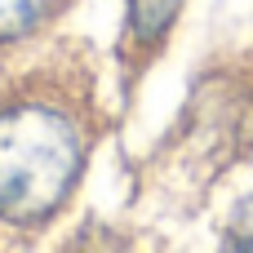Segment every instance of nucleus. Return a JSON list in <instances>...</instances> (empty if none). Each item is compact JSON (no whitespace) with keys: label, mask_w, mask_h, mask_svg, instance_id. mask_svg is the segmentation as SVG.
Here are the masks:
<instances>
[{"label":"nucleus","mask_w":253,"mask_h":253,"mask_svg":"<svg viewBox=\"0 0 253 253\" xmlns=\"http://www.w3.org/2000/svg\"><path fill=\"white\" fill-rule=\"evenodd\" d=\"M107 133L98 71L58 49L0 89V231L40 236L76 200Z\"/></svg>","instance_id":"nucleus-1"},{"label":"nucleus","mask_w":253,"mask_h":253,"mask_svg":"<svg viewBox=\"0 0 253 253\" xmlns=\"http://www.w3.org/2000/svg\"><path fill=\"white\" fill-rule=\"evenodd\" d=\"M187 4L191 0H125V22H120V40H116L120 89H133L147 76V67L165 53Z\"/></svg>","instance_id":"nucleus-2"},{"label":"nucleus","mask_w":253,"mask_h":253,"mask_svg":"<svg viewBox=\"0 0 253 253\" xmlns=\"http://www.w3.org/2000/svg\"><path fill=\"white\" fill-rule=\"evenodd\" d=\"M76 0H0V53L49 36Z\"/></svg>","instance_id":"nucleus-3"},{"label":"nucleus","mask_w":253,"mask_h":253,"mask_svg":"<svg viewBox=\"0 0 253 253\" xmlns=\"http://www.w3.org/2000/svg\"><path fill=\"white\" fill-rule=\"evenodd\" d=\"M222 249L253 253V196H245V200L231 209V218H227V227H222Z\"/></svg>","instance_id":"nucleus-4"}]
</instances>
